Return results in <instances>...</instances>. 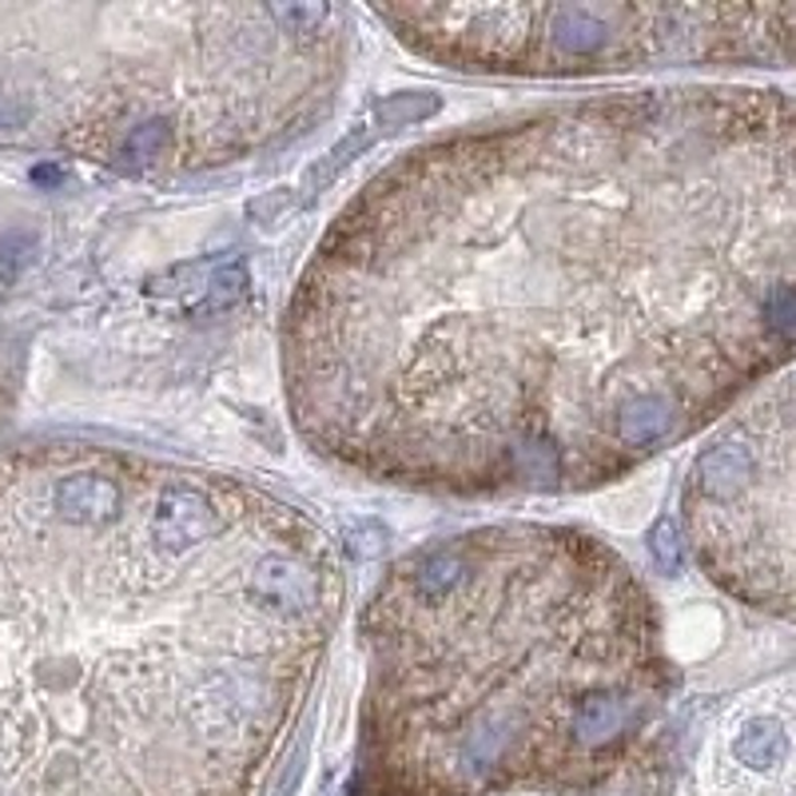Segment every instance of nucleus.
Returning <instances> with one entry per match:
<instances>
[{"instance_id": "obj_4", "label": "nucleus", "mask_w": 796, "mask_h": 796, "mask_svg": "<svg viewBox=\"0 0 796 796\" xmlns=\"http://www.w3.org/2000/svg\"><path fill=\"white\" fill-rule=\"evenodd\" d=\"M399 41L459 68L581 72L645 65H796V4L382 9Z\"/></svg>"}, {"instance_id": "obj_1", "label": "nucleus", "mask_w": 796, "mask_h": 796, "mask_svg": "<svg viewBox=\"0 0 796 796\" xmlns=\"http://www.w3.org/2000/svg\"><path fill=\"white\" fill-rule=\"evenodd\" d=\"M796 359V96L649 88L426 143L299 279L311 442L438 491H566Z\"/></svg>"}, {"instance_id": "obj_3", "label": "nucleus", "mask_w": 796, "mask_h": 796, "mask_svg": "<svg viewBox=\"0 0 796 796\" xmlns=\"http://www.w3.org/2000/svg\"><path fill=\"white\" fill-rule=\"evenodd\" d=\"M362 633L367 741L466 785L622 753L669 693L633 569L554 526L423 545L387 574Z\"/></svg>"}, {"instance_id": "obj_5", "label": "nucleus", "mask_w": 796, "mask_h": 796, "mask_svg": "<svg viewBox=\"0 0 796 796\" xmlns=\"http://www.w3.org/2000/svg\"><path fill=\"white\" fill-rule=\"evenodd\" d=\"M685 530L725 593L796 625V367L697 454Z\"/></svg>"}, {"instance_id": "obj_6", "label": "nucleus", "mask_w": 796, "mask_h": 796, "mask_svg": "<svg viewBox=\"0 0 796 796\" xmlns=\"http://www.w3.org/2000/svg\"><path fill=\"white\" fill-rule=\"evenodd\" d=\"M717 769L732 796H796V673L732 705Z\"/></svg>"}, {"instance_id": "obj_2", "label": "nucleus", "mask_w": 796, "mask_h": 796, "mask_svg": "<svg viewBox=\"0 0 796 796\" xmlns=\"http://www.w3.org/2000/svg\"><path fill=\"white\" fill-rule=\"evenodd\" d=\"M335 589L327 538L240 482L92 447L0 459V796L160 737L259 757Z\"/></svg>"}]
</instances>
